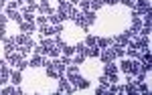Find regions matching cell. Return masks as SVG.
Instances as JSON below:
<instances>
[{"label":"cell","mask_w":152,"mask_h":95,"mask_svg":"<svg viewBox=\"0 0 152 95\" xmlns=\"http://www.w3.org/2000/svg\"><path fill=\"white\" fill-rule=\"evenodd\" d=\"M45 67H47V77H51V79H55V77H61L63 73H65V63L63 61H47L45 63Z\"/></svg>","instance_id":"cell-1"},{"label":"cell","mask_w":152,"mask_h":95,"mask_svg":"<svg viewBox=\"0 0 152 95\" xmlns=\"http://www.w3.org/2000/svg\"><path fill=\"white\" fill-rule=\"evenodd\" d=\"M122 71L130 77H136L138 73H142V63L138 59H124L122 61Z\"/></svg>","instance_id":"cell-2"},{"label":"cell","mask_w":152,"mask_h":95,"mask_svg":"<svg viewBox=\"0 0 152 95\" xmlns=\"http://www.w3.org/2000/svg\"><path fill=\"white\" fill-rule=\"evenodd\" d=\"M73 10H75V6H73V4H69L67 0H59V10L57 12L63 16V20H65V18H71Z\"/></svg>","instance_id":"cell-3"},{"label":"cell","mask_w":152,"mask_h":95,"mask_svg":"<svg viewBox=\"0 0 152 95\" xmlns=\"http://www.w3.org/2000/svg\"><path fill=\"white\" fill-rule=\"evenodd\" d=\"M104 75H107L110 83H118V67L114 63H105L104 67Z\"/></svg>","instance_id":"cell-4"},{"label":"cell","mask_w":152,"mask_h":95,"mask_svg":"<svg viewBox=\"0 0 152 95\" xmlns=\"http://www.w3.org/2000/svg\"><path fill=\"white\" fill-rule=\"evenodd\" d=\"M110 41H112V45L128 47V43H130V35H128V30H126V33H118V35H116V36H112Z\"/></svg>","instance_id":"cell-5"},{"label":"cell","mask_w":152,"mask_h":95,"mask_svg":"<svg viewBox=\"0 0 152 95\" xmlns=\"http://www.w3.org/2000/svg\"><path fill=\"white\" fill-rule=\"evenodd\" d=\"M69 81L73 83V87H77V89H87V87H89V81H87L85 77H81L79 73L73 75V77H69Z\"/></svg>","instance_id":"cell-6"},{"label":"cell","mask_w":152,"mask_h":95,"mask_svg":"<svg viewBox=\"0 0 152 95\" xmlns=\"http://www.w3.org/2000/svg\"><path fill=\"white\" fill-rule=\"evenodd\" d=\"M59 79H61V81H59V87H57L59 93H73V91H75V87H73V85H69V79H65L63 75H61Z\"/></svg>","instance_id":"cell-7"},{"label":"cell","mask_w":152,"mask_h":95,"mask_svg":"<svg viewBox=\"0 0 152 95\" xmlns=\"http://www.w3.org/2000/svg\"><path fill=\"white\" fill-rule=\"evenodd\" d=\"M99 59L104 61V63H114L116 61V53H114V49H102L99 51Z\"/></svg>","instance_id":"cell-8"},{"label":"cell","mask_w":152,"mask_h":95,"mask_svg":"<svg viewBox=\"0 0 152 95\" xmlns=\"http://www.w3.org/2000/svg\"><path fill=\"white\" fill-rule=\"evenodd\" d=\"M23 59H24V55L20 53V51H16V49H14V51H10V53H6V61H8L10 65H18Z\"/></svg>","instance_id":"cell-9"},{"label":"cell","mask_w":152,"mask_h":95,"mask_svg":"<svg viewBox=\"0 0 152 95\" xmlns=\"http://www.w3.org/2000/svg\"><path fill=\"white\" fill-rule=\"evenodd\" d=\"M6 16H8V18H10V20H14V22H23V14H20V12H18V8H12V6H8V8H6Z\"/></svg>","instance_id":"cell-10"},{"label":"cell","mask_w":152,"mask_h":95,"mask_svg":"<svg viewBox=\"0 0 152 95\" xmlns=\"http://www.w3.org/2000/svg\"><path fill=\"white\" fill-rule=\"evenodd\" d=\"M45 63H47V59H45L43 55H39V53H35V55H33V59L28 61V65H31V67H43Z\"/></svg>","instance_id":"cell-11"},{"label":"cell","mask_w":152,"mask_h":95,"mask_svg":"<svg viewBox=\"0 0 152 95\" xmlns=\"http://www.w3.org/2000/svg\"><path fill=\"white\" fill-rule=\"evenodd\" d=\"M39 33H41L43 36H53V35H57V33H55V26H49L47 22H45V24H41Z\"/></svg>","instance_id":"cell-12"},{"label":"cell","mask_w":152,"mask_h":95,"mask_svg":"<svg viewBox=\"0 0 152 95\" xmlns=\"http://www.w3.org/2000/svg\"><path fill=\"white\" fill-rule=\"evenodd\" d=\"M99 51H102V49L97 47V45H94V47H85V57L97 59V57H99Z\"/></svg>","instance_id":"cell-13"},{"label":"cell","mask_w":152,"mask_h":95,"mask_svg":"<svg viewBox=\"0 0 152 95\" xmlns=\"http://www.w3.org/2000/svg\"><path fill=\"white\" fill-rule=\"evenodd\" d=\"M20 81H23L20 69H14V71H10V83H12V85H20Z\"/></svg>","instance_id":"cell-14"},{"label":"cell","mask_w":152,"mask_h":95,"mask_svg":"<svg viewBox=\"0 0 152 95\" xmlns=\"http://www.w3.org/2000/svg\"><path fill=\"white\" fill-rule=\"evenodd\" d=\"M83 18H85V26H89V24H94L95 20H97V16H95V12H94V10L83 12Z\"/></svg>","instance_id":"cell-15"},{"label":"cell","mask_w":152,"mask_h":95,"mask_svg":"<svg viewBox=\"0 0 152 95\" xmlns=\"http://www.w3.org/2000/svg\"><path fill=\"white\" fill-rule=\"evenodd\" d=\"M8 79H10V71H8V67H0V85L8 83Z\"/></svg>","instance_id":"cell-16"},{"label":"cell","mask_w":152,"mask_h":95,"mask_svg":"<svg viewBox=\"0 0 152 95\" xmlns=\"http://www.w3.org/2000/svg\"><path fill=\"white\" fill-rule=\"evenodd\" d=\"M39 12H41V14H45V16H49V14L53 12V8L49 6V0H43V2H41V6H39Z\"/></svg>","instance_id":"cell-17"},{"label":"cell","mask_w":152,"mask_h":95,"mask_svg":"<svg viewBox=\"0 0 152 95\" xmlns=\"http://www.w3.org/2000/svg\"><path fill=\"white\" fill-rule=\"evenodd\" d=\"M49 22H53V26H55V24H61L63 22V16H61L59 12H51V14H49Z\"/></svg>","instance_id":"cell-18"},{"label":"cell","mask_w":152,"mask_h":95,"mask_svg":"<svg viewBox=\"0 0 152 95\" xmlns=\"http://www.w3.org/2000/svg\"><path fill=\"white\" fill-rule=\"evenodd\" d=\"M20 30H23L24 35H31L35 30V22H20Z\"/></svg>","instance_id":"cell-19"},{"label":"cell","mask_w":152,"mask_h":95,"mask_svg":"<svg viewBox=\"0 0 152 95\" xmlns=\"http://www.w3.org/2000/svg\"><path fill=\"white\" fill-rule=\"evenodd\" d=\"M26 41H28V35H14V45H16V47H23L24 43H26Z\"/></svg>","instance_id":"cell-20"},{"label":"cell","mask_w":152,"mask_h":95,"mask_svg":"<svg viewBox=\"0 0 152 95\" xmlns=\"http://www.w3.org/2000/svg\"><path fill=\"white\" fill-rule=\"evenodd\" d=\"M136 81H132V77L128 75V83H126V93H136Z\"/></svg>","instance_id":"cell-21"},{"label":"cell","mask_w":152,"mask_h":95,"mask_svg":"<svg viewBox=\"0 0 152 95\" xmlns=\"http://www.w3.org/2000/svg\"><path fill=\"white\" fill-rule=\"evenodd\" d=\"M99 49H105V47H110L112 45V41L110 38H105V36H97V43H95Z\"/></svg>","instance_id":"cell-22"},{"label":"cell","mask_w":152,"mask_h":95,"mask_svg":"<svg viewBox=\"0 0 152 95\" xmlns=\"http://www.w3.org/2000/svg\"><path fill=\"white\" fill-rule=\"evenodd\" d=\"M104 93H110V85L99 83L97 87H95V95H104Z\"/></svg>","instance_id":"cell-23"},{"label":"cell","mask_w":152,"mask_h":95,"mask_svg":"<svg viewBox=\"0 0 152 95\" xmlns=\"http://www.w3.org/2000/svg\"><path fill=\"white\" fill-rule=\"evenodd\" d=\"M95 43H97V36L95 35H87V38H85V47H94Z\"/></svg>","instance_id":"cell-24"},{"label":"cell","mask_w":152,"mask_h":95,"mask_svg":"<svg viewBox=\"0 0 152 95\" xmlns=\"http://www.w3.org/2000/svg\"><path fill=\"white\" fill-rule=\"evenodd\" d=\"M114 53H116V57H124V55H126V47L114 45Z\"/></svg>","instance_id":"cell-25"},{"label":"cell","mask_w":152,"mask_h":95,"mask_svg":"<svg viewBox=\"0 0 152 95\" xmlns=\"http://www.w3.org/2000/svg\"><path fill=\"white\" fill-rule=\"evenodd\" d=\"M75 53L77 55H85V43H77L75 45Z\"/></svg>","instance_id":"cell-26"},{"label":"cell","mask_w":152,"mask_h":95,"mask_svg":"<svg viewBox=\"0 0 152 95\" xmlns=\"http://www.w3.org/2000/svg\"><path fill=\"white\" fill-rule=\"evenodd\" d=\"M102 4H104L102 0H89V6H91L94 10H99V8H102Z\"/></svg>","instance_id":"cell-27"},{"label":"cell","mask_w":152,"mask_h":95,"mask_svg":"<svg viewBox=\"0 0 152 95\" xmlns=\"http://www.w3.org/2000/svg\"><path fill=\"white\" fill-rule=\"evenodd\" d=\"M79 6H81V12H87L91 6H89V0H79Z\"/></svg>","instance_id":"cell-28"},{"label":"cell","mask_w":152,"mask_h":95,"mask_svg":"<svg viewBox=\"0 0 152 95\" xmlns=\"http://www.w3.org/2000/svg\"><path fill=\"white\" fill-rule=\"evenodd\" d=\"M2 93H4V95H14V93H16V85H12V87H4Z\"/></svg>","instance_id":"cell-29"},{"label":"cell","mask_w":152,"mask_h":95,"mask_svg":"<svg viewBox=\"0 0 152 95\" xmlns=\"http://www.w3.org/2000/svg\"><path fill=\"white\" fill-rule=\"evenodd\" d=\"M45 22H47V16H45V14L37 16V24H39V26H41V24H45Z\"/></svg>","instance_id":"cell-30"},{"label":"cell","mask_w":152,"mask_h":95,"mask_svg":"<svg viewBox=\"0 0 152 95\" xmlns=\"http://www.w3.org/2000/svg\"><path fill=\"white\" fill-rule=\"evenodd\" d=\"M26 67H28V61H24V59L16 65V69H20V71H23V69H26Z\"/></svg>","instance_id":"cell-31"},{"label":"cell","mask_w":152,"mask_h":95,"mask_svg":"<svg viewBox=\"0 0 152 95\" xmlns=\"http://www.w3.org/2000/svg\"><path fill=\"white\" fill-rule=\"evenodd\" d=\"M120 2H124L126 6H132V8L136 6V0H120Z\"/></svg>","instance_id":"cell-32"},{"label":"cell","mask_w":152,"mask_h":95,"mask_svg":"<svg viewBox=\"0 0 152 95\" xmlns=\"http://www.w3.org/2000/svg\"><path fill=\"white\" fill-rule=\"evenodd\" d=\"M6 20H8V16H6V14H0V26H4Z\"/></svg>","instance_id":"cell-33"},{"label":"cell","mask_w":152,"mask_h":95,"mask_svg":"<svg viewBox=\"0 0 152 95\" xmlns=\"http://www.w3.org/2000/svg\"><path fill=\"white\" fill-rule=\"evenodd\" d=\"M20 2H24V4H26V6H33V8H37L35 0H20Z\"/></svg>","instance_id":"cell-34"},{"label":"cell","mask_w":152,"mask_h":95,"mask_svg":"<svg viewBox=\"0 0 152 95\" xmlns=\"http://www.w3.org/2000/svg\"><path fill=\"white\" fill-rule=\"evenodd\" d=\"M4 33H6V28H4V26H0V38H4V36H6Z\"/></svg>","instance_id":"cell-35"},{"label":"cell","mask_w":152,"mask_h":95,"mask_svg":"<svg viewBox=\"0 0 152 95\" xmlns=\"http://www.w3.org/2000/svg\"><path fill=\"white\" fill-rule=\"evenodd\" d=\"M102 2H107V4H112V6H114V4H118L120 0H102Z\"/></svg>","instance_id":"cell-36"},{"label":"cell","mask_w":152,"mask_h":95,"mask_svg":"<svg viewBox=\"0 0 152 95\" xmlns=\"http://www.w3.org/2000/svg\"><path fill=\"white\" fill-rule=\"evenodd\" d=\"M67 2H69V4H73V6H75V4H79V0H67Z\"/></svg>","instance_id":"cell-37"},{"label":"cell","mask_w":152,"mask_h":95,"mask_svg":"<svg viewBox=\"0 0 152 95\" xmlns=\"http://www.w3.org/2000/svg\"><path fill=\"white\" fill-rule=\"evenodd\" d=\"M4 2H6V0H0V8H2V6H4Z\"/></svg>","instance_id":"cell-38"},{"label":"cell","mask_w":152,"mask_h":95,"mask_svg":"<svg viewBox=\"0 0 152 95\" xmlns=\"http://www.w3.org/2000/svg\"><path fill=\"white\" fill-rule=\"evenodd\" d=\"M0 67H4V61H2V59H0Z\"/></svg>","instance_id":"cell-39"}]
</instances>
